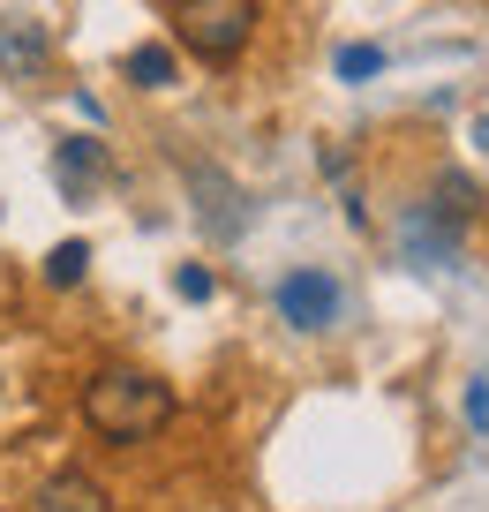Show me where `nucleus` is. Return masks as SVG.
<instances>
[{
  "instance_id": "obj_1",
  "label": "nucleus",
  "mask_w": 489,
  "mask_h": 512,
  "mask_svg": "<svg viewBox=\"0 0 489 512\" xmlns=\"http://www.w3.org/2000/svg\"><path fill=\"white\" fill-rule=\"evenodd\" d=\"M83 422H91L106 445H143V437H158L166 422H174V384L151 377V369H98L91 384H83Z\"/></svg>"
},
{
  "instance_id": "obj_2",
  "label": "nucleus",
  "mask_w": 489,
  "mask_h": 512,
  "mask_svg": "<svg viewBox=\"0 0 489 512\" xmlns=\"http://www.w3.org/2000/svg\"><path fill=\"white\" fill-rule=\"evenodd\" d=\"M256 23H264L256 0H174V38H181V53H196L204 68H234L241 53H249Z\"/></svg>"
},
{
  "instance_id": "obj_3",
  "label": "nucleus",
  "mask_w": 489,
  "mask_h": 512,
  "mask_svg": "<svg viewBox=\"0 0 489 512\" xmlns=\"http://www.w3.org/2000/svg\"><path fill=\"white\" fill-rule=\"evenodd\" d=\"M271 302H279V324H294L301 339H316V332H332V324H339L347 294H339V279L324 272V264H294V272L271 287Z\"/></svg>"
},
{
  "instance_id": "obj_4",
  "label": "nucleus",
  "mask_w": 489,
  "mask_h": 512,
  "mask_svg": "<svg viewBox=\"0 0 489 512\" xmlns=\"http://www.w3.org/2000/svg\"><path fill=\"white\" fill-rule=\"evenodd\" d=\"M53 68V38L38 16H0V76L8 83H38Z\"/></svg>"
},
{
  "instance_id": "obj_5",
  "label": "nucleus",
  "mask_w": 489,
  "mask_h": 512,
  "mask_svg": "<svg viewBox=\"0 0 489 512\" xmlns=\"http://www.w3.org/2000/svg\"><path fill=\"white\" fill-rule=\"evenodd\" d=\"M106 174L113 166H106V144H98V136H61V144H53V181H61L68 196H91Z\"/></svg>"
},
{
  "instance_id": "obj_6",
  "label": "nucleus",
  "mask_w": 489,
  "mask_h": 512,
  "mask_svg": "<svg viewBox=\"0 0 489 512\" xmlns=\"http://www.w3.org/2000/svg\"><path fill=\"white\" fill-rule=\"evenodd\" d=\"M38 512H113V497H106V482H98V475L61 467V475L38 482Z\"/></svg>"
},
{
  "instance_id": "obj_7",
  "label": "nucleus",
  "mask_w": 489,
  "mask_h": 512,
  "mask_svg": "<svg viewBox=\"0 0 489 512\" xmlns=\"http://www.w3.org/2000/svg\"><path fill=\"white\" fill-rule=\"evenodd\" d=\"M121 68H128V83H136V91H174V83H181V61H174V46H136Z\"/></svg>"
},
{
  "instance_id": "obj_8",
  "label": "nucleus",
  "mask_w": 489,
  "mask_h": 512,
  "mask_svg": "<svg viewBox=\"0 0 489 512\" xmlns=\"http://www.w3.org/2000/svg\"><path fill=\"white\" fill-rule=\"evenodd\" d=\"M83 272H91V241H61L46 256V287H83Z\"/></svg>"
},
{
  "instance_id": "obj_9",
  "label": "nucleus",
  "mask_w": 489,
  "mask_h": 512,
  "mask_svg": "<svg viewBox=\"0 0 489 512\" xmlns=\"http://www.w3.org/2000/svg\"><path fill=\"white\" fill-rule=\"evenodd\" d=\"M339 83H369V76H384V46H339Z\"/></svg>"
},
{
  "instance_id": "obj_10",
  "label": "nucleus",
  "mask_w": 489,
  "mask_h": 512,
  "mask_svg": "<svg viewBox=\"0 0 489 512\" xmlns=\"http://www.w3.org/2000/svg\"><path fill=\"white\" fill-rule=\"evenodd\" d=\"M174 294H181V302H211V272H204V264H181V272H174Z\"/></svg>"
},
{
  "instance_id": "obj_11",
  "label": "nucleus",
  "mask_w": 489,
  "mask_h": 512,
  "mask_svg": "<svg viewBox=\"0 0 489 512\" xmlns=\"http://www.w3.org/2000/svg\"><path fill=\"white\" fill-rule=\"evenodd\" d=\"M467 422H474V430H489V377L467 384Z\"/></svg>"
}]
</instances>
